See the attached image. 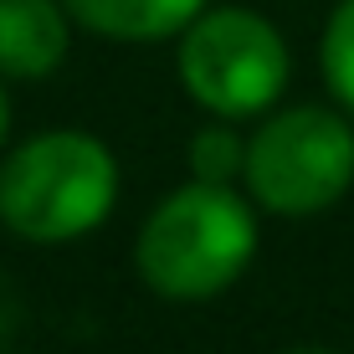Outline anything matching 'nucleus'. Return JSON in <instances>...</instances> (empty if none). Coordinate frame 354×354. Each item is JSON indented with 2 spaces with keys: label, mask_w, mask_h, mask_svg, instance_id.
Listing matches in <instances>:
<instances>
[{
  "label": "nucleus",
  "mask_w": 354,
  "mask_h": 354,
  "mask_svg": "<svg viewBox=\"0 0 354 354\" xmlns=\"http://www.w3.org/2000/svg\"><path fill=\"white\" fill-rule=\"evenodd\" d=\"M257 257V201L236 185L185 180L133 236L139 283L165 303H211Z\"/></svg>",
  "instance_id": "nucleus-1"
},
{
  "label": "nucleus",
  "mask_w": 354,
  "mask_h": 354,
  "mask_svg": "<svg viewBox=\"0 0 354 354\" xmlns=\"http://www.w3.org/2000/svg\"><path fill=\"white\" fill-rule=\"evenodd\" d=\"M118 205V154L88 129H41L0 160V226L36 247L93 236Z\"/></svg>",
  "instance_id": "nucleus-2"
},
{
  "label": "nucleus",
  "mask_w": 354,
  "mask_h": 354,
  "mask_svg": "<svg viewBox=\"0 0 354 354\" xmlns=\"http://www.w3.org/2000/svg\"><path fill=\"white\" fill-rule=\"evenodd\" d=\"M175 77L195 108L211 118H262L277 108L292 52L288 36L252 6H205L175 36Z\"/></svg>",
  "instance_id": "nucleus-3"
},
{
  "label": "nucleus",
  "mask_w": 354,
  "mask_h": 354,
  "mask_svg": "<svg viewBox=\"0 0 354 354\" xmlns=\"http://www.w3.org/2000/svg\"><path fill=\"white\" fill-rule=\"evenodd\" d=\"M241 185L257 211L283 221L324 216L354 185V124L319 103L262 113V124L247 133Z\"/></svg>",
  "instance_id": "nucleus-4"
},
{
  "label": "nucleus",
  "mask_w": 354,
  "mask_h": 354,
  "mask_svg": "<svg viewBox=\"0 0 354 354\" xmlns=\"http://www.w3.org/2000/svg\"><path fill=\"white\" fill-rule=\"evenodd\" d=\"M72 26L62 0H0V77L41 82L67 62Z\"/></svg>",
  "instance_id": "nucleus-5"
},
{
  "label": "nucleus",
  "mask_w": 354,
  "mask_h": 354,
  "mask_svg": "<svg viewBox=\"0 0 354 354\" xmlns=\"http://www.w3.org/2000/svg\"><path fill=\"white\" fill-rule=\"evenodd\" d=\"M62 6L82 31L144 46V41L180 36L205 10V0H62Z\"/></svg>",
  "instance_id": "nucleus-6"
},
{
  "label": "nucleus",
  "mask_w": 354,
  "mask_h": 354,
  "mask_svg": "<svg viewBox=\"0 0 354 354\" xmlns=\"http://www.w3.org/2000/svg\"><path fill=\"white\" fill-rule=\"evenodd\" d=\"M185 169H190V180L241 185V169H247V139L236 133L231 118H211L205 129L190 133V144H185Z\"/></svg>",
  "instance_id": "nucleus-7"
},
{
  "label": "nucleus",
  "mask_w": 354,
  "mask_h": 354,
  "mask_svg": "<svg viewBox=\"0 0 354 354\" xmlns=\"http://www.w3.org/2000/svg\"><path fill=\"white\" fill-rule=\"evenodd\" d=\"M319 67L328 93L354 113V0H339L324 21V41H319Z\"/></svg>",
  "instance_id": "nucleus-8"
},
{
  "label": "nucleus",
  "mask_w": 354,
  "mask_h": 354,
  "mask_svg": "<svg viewBox=\"0 0 354 354\" xmlns=\"http://www.w3.org/2000/svg\"><path fill=\"white\" fill-rule=\"evenodd\" d=\"M10 139V93H6V77H0V149Z\"/></svg>",
  "instance_id": "nucleus-9"
},
{
  "label": "nucleus",
  "mask_w": 354,
  "mask_h": 354,
  "mask_svg": "<svg viewBox=\"0 0 354 354\" xmlns=\"http://www.w3.org/2000/svg\"><path fill=\"white\" fill-rule=\"evenodd\" d=\"M283 354H334V349H319V344H292V349H283Z\"/></svg>",
  "instance_id": "nucleus-10"
}]
</instances>
